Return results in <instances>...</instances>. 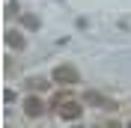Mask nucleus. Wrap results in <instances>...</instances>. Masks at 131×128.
Wrapping results in <instances>:
<instances>
[{"mask_svg":"<svg viewBox=\"0 0 131 128\" xmlns=\"http://www.w3.org/2000/svg\"><path fill=\"white\" fill-rule=\"evenodd\" d=\"M51 107L63 116V119H69V122H74V119H81V113H83V107H81V101H74V98H69V95H54V101H51Z\"/></svg>","mask_w":131,"mask_h":128,"instance_id":"1","label":"nucleus"},{"mask_svg":"<svg viewBox=\"0 0 131 128\" xmlns=\"http://www.w3.org/2000/svg\"><path fill=\"white\" fill-rule=\"evenodd\" d=\"M54 83L60 87H74V83H81V74L74 66H57L54 69Z\"/></svg>","mask_w":131,"mask_h":128,"instance_id":"2","label":"nucleus"},{"mask_svg":"<svg viewBox=\"0 0 131 128\" xmlns=\"http://www.w3.org/2000/svg\"><path fill=\"white\" fill-rule=\"evenodd\" d=\"M83 101H86V104H95V107H101V110H116V104L110 101V98H104L101 92H92V89L83 95Z\"/></svg>","mask_w":131,"mask_h":128,"instance_id":"3","label":"nucleus"},{"mask_svg":"<svg viewBox=\"0 0 131 128\" xmlns=\"http://www.w3.org/2000/svg\"><path fill=\"white\" fill-rule=\"evenodd\" d=\"M24 113L30 116V119H36V116H42V113H45V104H42L36 95H30V98L24 101Z\"/></svg>","mask_w":131,"mask_h":128,"instance_id":"4","label":"nucleus"},{"mask_svg":"<svg viewBox=\"0 0 131 128\" xmlns=\"http://www.w3.org/2000/svg\"><path fill=\"white\" fill-rule=\"evenodd\" d=\"M6 45L9 48H15V51H24V36H21V30H6Z\"/></svg>","mask_w":131,"mask_h":128,"instance_id":"5","label":"nucleus"},{"mask_svg":"<svg viewBox=\"0 0 131 128\" xmlns=\"http://www.w3.org/2000/svg\"><path fill=\"white\" fill-rule=\"evenodd\" d=\"M15 15H21V12H18V3L9 0V3H6V18H15Z\"/></svg>","mask_w":131,"mask_h":128,"instance_id":"6","label":"nucleus"},{"mask_svg":"<svg viewBox=\"0 0 131 128\" xmlns=\"http://www.w3.org/2000/svg\"><path fill=\"white\" fill-rule=\"evenodd\" d=\"M24 27H30V30H36V27H39V18H33V15H24Z\"/></svg>","mask_w":131,"mask_h":128,"instance_id":"7","label":"nucleus"},{"mask_svg":"<svg viewBox=\"0 0 131 128\" xmlns=\"http://www.w3.org/2000/svg\"><path fill=\"white\" fill-rule=\"evenodd\" d=\"M30 87H33V89H48V83H45V80H39V78H36V80H33V83H30Z\"/></svg>","mask_w":131,"mask_h":128,"instance_id":"8","label":"nucleus"},{"mask_svg":"<svg viewBox=\"0 0 131 128\" xmlns=\"http://www.w3.org/2000/svg\"><path fill=\"white\" fill-rule=\"evenodd\" d=\"M128 128H131V125H128Z\"/></svg>","mask_w":131,"mask_h":128,"instance_id":"9","label":"nucleus"}]
</instances>
